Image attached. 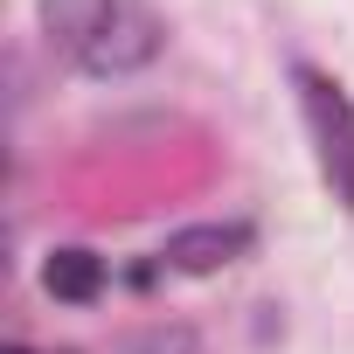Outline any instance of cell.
Here are the masks:
<instances>
[{
  "instance_id": "3",
  "label": "cell",
  "mask_w": 354,
  "mask_h": 354,
  "mask_svg": "<svg viewBox=\"0 0 354 354\" xmlns=\"http://www.w3.org/2000/svg\"><path fill=\"white\" fill-rule=\"evenodd\" d=\"M118 8H125V0H42L35 21H42V42L84 70V56L97 49V35L111 28V15H118Z\"/></svg>"
},
{
  "instance_id": "4",
  "label": "cell",
  "mask_w": 354,
  "mask_h": 354,
  "mask_svg": "<svg viewBox=\"0 0 354 354\" xmlns=\"http://www.w3.org/2000/svg\"><path fill=\"white\" fill-rule=\"evenodd\" d=\"M250 250V223H195V230H174L167 236V271H188V278H209L223 264H236Z\"/></svg>"
},
{
  "instance_id": "1",
  "label": "cell",
  "mask_w": 354,
  "mask_h": 354,
  "mask_svg": "<svg viewBox=\"0 0 354 354\" xmlns=\"http://www.w3.org/2000/svg\"><path fill=\"white\" fill-rule=\"evenodd\" d=\"M292 91H299V118H306V139H313L319 181L354 216V97L313 63H292Z\"/></svg>"
},
{
  "instance_id": "5",
  "label": "cell",
  "mask_w": 354,
  "mask_h": 354,
  "mask_svg": "<svg viewBox=\"0 0 354 354\" xmlns=\"http://www.w3.org/2000/svg\"><path fill=\"white\" fill-rule=\"evenodd\" d=\"M42 292L63 299V306H91V299L104 292V264H97V250H84V243L49 250V257H42Z\"/></svg>"
},
{
  "instance_id": "6",
  "label": "cell",
  "mask_w": 354,
  "mask_h": 354,
  "mask_svg": "<svg viewBox=\"0 0 354 354\" xmlns=\"http://www.w3.org/2000/svg\"><path fill=\"white\" fill-rule=\"evenodd\" d=\"M8 354H28V347H8Z\"/></svg>"
},
{
  "instance_id": "2",
  "label": "cell",
  "mask_w": 354,
  "mask_h": 354,
  "mask_svg": "<svg viewBox=\"0 0 354 354\" xmlns=\"http://www.w3.org/2000/svg\"><path fill=\"white\" fill-rule=\"evenodd\" d=\"M160 49H167V21L146 8V0H125V8L111 15V28L97 35V49L84 56V70H91V77H132V70H146Z\"/></svg>"
}]
</instances>
